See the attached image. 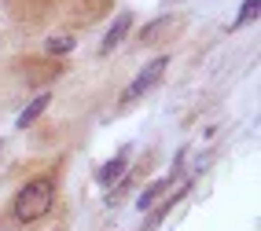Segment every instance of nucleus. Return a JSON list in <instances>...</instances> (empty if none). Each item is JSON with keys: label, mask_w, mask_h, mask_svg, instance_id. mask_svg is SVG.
<instances>
[{"label": "nucleus", "mask_w": 261, "mask_h": 231, "mask_svg": "<svg viewBox=\"0 0 261 231\" xmlns=\"http://www.w3.org/2000/svg\"><path fill=\"white\" fill-rule=\"evenodd\" d=\"M44 51L48 55H66V51H74V37H48Z\"/></svg>", "instance_id": "obj_9"}, {"label": "nucleus", "mask_w": 261, "mask_h": 231, "mask_svg": "<svg viewBox=\"0 0 261 231\" xmlns=\"http://www.w3.org/2000/svg\"><path fill=\"white\" fill-rule=\"evenodd\" d=\"M121 172H129V151H121V154H114V158H111V162H103V165L96 169V184L111 187V184H118V180H121Z\"/></svg>", "instance_id": "obj_3"}, {"label": "nucleus", "mask_w": 261, "mask_h": 231, "mask_svg": "<svg viewBox=\"0 0 261 231\" xmlns=\"http://www.w3.org/2000/svg\"><path fill=\"white\" fill-rule=\"evenodd\" d=\"M129 26H133V15H129V11H121L118 19L111 22V30H107V37L99 41V51H103V55H107V51H114V48H118L121 41H125V33H129Z\"/></svg>", "instance_id": "obj_5"}, {"label": "nucleus", "mask_w": 261, "mask_h": 231, "mask_svg": "<svg viewBox=\"0 0 261 231\" xmlns=\"http://www.w3.org/2000/svg\"><path fill=\"white\" fill-rule=\"evenodd\" d=\"M48 103H51V96H48V92H41V96H37V99H33V103L26 106V110H22V114H19V121H15V125H19V129H30V125H33V121H37V118H41V114L48 110Z\"/></svg>", "instance_id": "obj_7"}, {"label": "nucleus", "mask_w": 261, "mask_h": 231, "mask_svg": "<svg viewBox=\"0 0 261 231\" xmlns=\"http://www.w3.org/2000/svg\"><path fill=\"white\" fill-rule=\"evenodd\" d=\"M162 26H169V19H154V22H151V26H147V30L140 33V41H151V37H154V33H159V30H162Z\"/></svg>", "instance_id": "obj_10"}, {"label": "nucleus", "mask_w": 261, "mask_h": 231, "mask_svg": "<svg viewBox=\"0 0 261 231\" xmlns=\"http://www.w3.org/2000/svg\"><path fill=\"white\" fill-rule=\"evenodd\" d=\"M188 187H191V184L177 187V191H173V194H169V198H166L162 206H151V209H147V220H144V227H140V231H154V227H159V224L169 217V209H173V206H177V202L184 198V194H188Z\"/></svg>", "instance_id": "obj_4"}, {"label": "nucleus", "mask_w": 261, "mask_h": 231, "mask_svg": "<svg viewBox=\"0 0 261 231\" xmlns=\"http://www.w3.org/2000/svg\"><path fill=\"white\" fill-rule=\"evenodd\" d=\"M166 66H169V55H154L140 74L133 77V84L125 88V92H121V103H133V99H140V96H147L154 84L162 81V74H166Z\"/></svg>", "instance_id": "obj_2"}, {"label": "nucleus", "mask_w": 261, "mask_h": 231, "mask_svg": "<svg viewBox=\"0 0 261 231\" xmlns=\"http://www.w3.org/2000/svg\"><path fill=\"white\" fill-rule=\"evenodd\" d=\"M173 180H177V176H162V180H151L140 194H136V209H140V213H147L154 202H159L162 198V194H166V187L173 184Z\"/></svg>", "instance_id": "obj_6"}, {"label": "nucleus", "mask_w": 261, "mask_h": 231, "mask_svg": "<svg viewBox=\"0 0 261 231\" xmlns=\"http://www.w3.org/2000/svg\"><path fill=\"white\" fill-rule=\"evenodd\" d=\"M257 11H261V0H243V8H239V19H236L228 30H243V26H250V19H257Z\"/></svg>", "instance_id": "obj_8"}, {"label": "nucleus", "mask_w": 261, "mask_h": 231, "mask_svg": "<svg viewBox=\"0 0 261 231\" xmlns=\"http://www.w3.org/2000/svg\"><path fill=\"white\" fill-rule=\"evenodd\" d=\"M51 206H56V180L51 176H37V180H30L19 194H15V220L19 224H37L41 217H48Z\"/></svg>", "instance_id": "obj_1"}]
</instances>
